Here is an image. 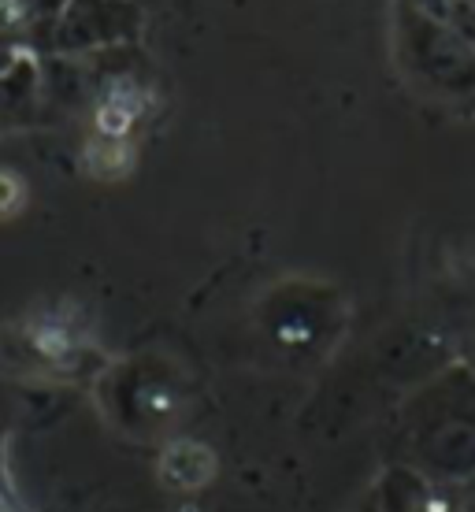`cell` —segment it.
<instances>
[{"label":"cell","mask_w":475,"mask_h":512,"mask_svg":"<svg viewBox=\"0 0 475 512\" xmlns=\"http://www.w3.org/2000/svg\"><path fill=\"white\" fill-rule=\"evenodd\" d=\"M19 56H23V52H8V49L0 52V75H4V71H8V67H12L15 60H19Z\"/></svg>","instance_id":"cell-8"},{"label":"cell","mask_w":475,"mask_h":512,"mask_svg":"<svg viewBox=\"0 0 475 512\" xmlns=\"http://www.w3.org/2000/svg\"><path fill=\"white\" fill-rule=\"evenodd\" d=\"M472 483H427L416 494V512H464Z\"/></svg>","instance_id":"cell-6"},{"label":"cell","mask_w":475,"mask_h":512,"mask_svg":"<svg viewBox=\"0 0 475 512\" xmlns=\"http://www.w3.org/2000/svg\"><path fill=\"white\" fill-rule=\"evenodd\" d=\"M360 512H375V498L364 501V505H360Z\"/></svg>","instance_id":"cell-11"},{"label":"cell","mask_w":475,"mask_h":512,"mask_svg":"<svg viewBox=\"0 0 475 512\" xmlns=\"http://www.w3.org/2000/svg\"><path fill=\"white\" fill-rule=\"evenodd\" d=\"M464 512H475V483L468 487V501H464Z\"/></svg>","instance_id":"cell-10"},{"label":"cell","mask_w":475,"mask_h":512,"mask_svg":"<svg viewBox=\"0 0 475 512\" xmlns=\"http://www.w3.org/2000/svg\"><path fill=\"white\" fill-rule=\"evenodd\" d=\"M398 64L420 93L475 108V45L420 4H398Z\"/></svg>","instance_id":"cell-2"},{"label":"cell","mask_w":475,"mask_h":512,"mask_svg":"<svg viewBox=\"0 0 475 512\" xmlns=\"http://www.w3.org/2000/svg\"><path fill=\"white\" fill-rule=\"evenodd\" d=\"M427 12L438 15L442 23H450L461 38L475 45V0H435Z\"/></svg>","instance_id":"cell-7"},{"label":"cell","mask_w":475,"mask_h":512,"mask_svg":"<svg viewBox=\"0 0 475 512\" xmlns=\"http://www.w3.org/2000/svg\"><path fill=\"white\" fill-rule=\"evenodd\" d=\"M0 512H12V509H8V505H0Z\"/></svg>","instance_id":"cell-12"},{"label":"cell","mask_w":475,"mask_h":512,"mask_svg":"<svg viewBox=\"0 0 475 512\" xmlns=\"http://www.w3.org/2000/svg\"><path fill=\"white\" fill-rule=\"evenodd\" d=\"M41 67L38 60L23 52L4 75H0V130L26 127L41 116Z\"/></svg>","instance_id":"cell-4"},{"label":"cell","mask_w":475,"mask_h":512,"mask_svg":"<svg viewBox=\"0 0 475 512\" xmlns=\"http://www.w3.org/2000/svg\"><path fill=\"white\" fill-rule=\"evenodd\" d=\"M142 34V8L134 0H67L41 56H86L119 49Z\"/></svg>","instance_id":"cell-3"},{"label":"cell","mask_w":475,"mask_h":512,"mask_svg":"<svg viewBox=\"0 0 475 512\" xmlns=\"http://www.w3.org/2000/svg\"><path fill=\"white\" fill-rule=\"evenodd\" d=\"M464 368H468V372L475 375V342L468 346V360H464Z\"/></svg>","instance_id":"cell-9"},{"label":"cell","mask_w":475,"mask_h":512,"mask_svg":"<svg viewBox=\"0 0 475 512\" xmlns=\"http://www.w3.org/2000/svg\"><path fill=\"white\" fill-rule=\"evenodd\" d=\"M424 487V475L409 472L401 464H390L375 487V512H416V494Z\"/></svg>","instance_id":"cell-5"},{"label":"cell","mask_w":475,"mask_h":512,"mask_svg":"<svg viewBox=\"0 0 475 512\" xmlns=\"http://www.w3.org/2000/svg\"><path fill=\"white\" fill-rule=\"evenodd\" d=\"M398 464L427 483H475V375L450 364L405 401Z\"/></svg>","instance_id":"cell-1"}]
</instances>
